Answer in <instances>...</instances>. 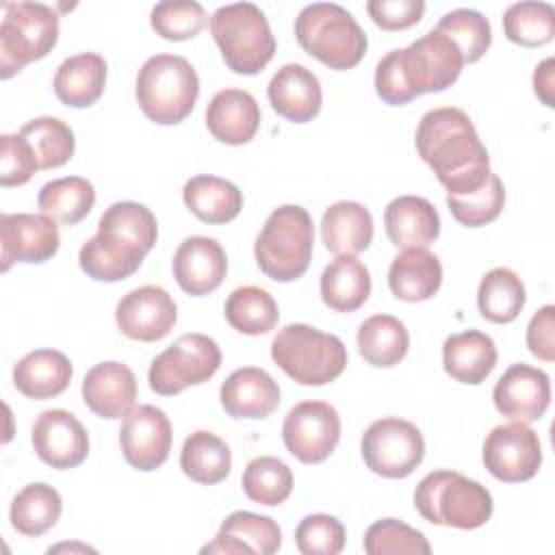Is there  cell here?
Returning <instances> with one entry per match:
<instances>
[{
    "mask_svg": "<svg viewBox=\"0 0 555 555\" xmlns=\"http://www.w3.org/2000/svg\"><path fill=\"white\" fill-rule=\"evenodd\" d=\"M414 145L447 195L473 193L492 173L488 150L470 117L455 106L427 111L418 121Z\"/></svg>",
    "mask_w": 555,
    "mask_h": 555,
    "instance_id": "6da1fadb",
    "label": "cell"
},
{
    "mask_svg": "<svg viewBox=\"0 0 555 555\" xmlns=\"http://www.w3.org/2000/svg\"><path fill=\"white\" fill-rule=\"evenodd\" d=\"M158 223L154 212L139 202H115L98 221V234L78 251L80 269L95 282L130 278L154 247Z\"/></svg>",
    "mask_w": 555,
    "mask_h": 555,
    "instance_id": "7a4b0ae2",
    "label": "cell"
},
{
    "mask_svg": "<svg viewBox=\"0 0 555 555\" xmlns=\"http://www.w3.org/2000/svg\"><path fill=\"white\" fill-rule=\"evenodd\" d=\"M464 67L462 52L442 33L429 30L408 48L390 50L375 69V91L392 106L408 104L416 95L444 91Z\"/></svg>",
    "mask_w": 555,
    "mask_h": 555,
    "instance_id": "3957f363",
    "label": "cell"
},
{
    "mask_svg": "<svg viewBox=\"0 0 555 555\" xmlns=\"http://www.w3.org/2000/svg\"><path fill=\"white\" fill-rule=\"evenodd\" d=\"M134 95L147 119L173 126L191 115L199 95V78L184 56L154 54L137 74Z\"/></svg>",
    "mask_w": 555,
    "mask_h": 555,
    "instance_id": "277c9868",
    "label": "cell"
},
{
    "mask_svg": "<svg viewBox=\"0 0 555 555\" xmlns=\"http://www.w3.org/2000/svg\"><path fill=\"white\" fill-rule=\"evenodd\" d=\"M295 39L330 69L356 67L366 52V35L340 4L312 2L295 17Z\"/></svg>",
    "mask_w": 555,
    "mask_h": 555,
    "instance_id": "5b68a950",
    "label": "cell"
},
{
    "mask_svg": "<svg viewBox=\"0 0 555 555\" xmlns=\"http://www.w3.org/2000/svg\"><path fill=\"white\" fill-rule=\"evenodd\" d=\"M314 245V225L306 208L284 204L275 208L254 243L260 271L275 282H293L308 271Z\"/></svg>",
    "mask_w": 555,
    "mask_h": 555,
    "instance_id": "8992f818",
    "label": "cell"
},
{
    "mask_svg": "<svg viewBox=\"0 0 555 555\" xmlns=\"http://www.w3.org/2000/svg\"><path fill=\"white\" fill-rule=\"evenodd\" d=\"M414 507L431 525L479 529L492 516V494L486 486L455 470H434L414 490Z\"/></svg>",
    "mask_w": 555,
    "mask_h": 555,
    "instance_id": "52a82bcc",
    "label": "cell"
},
{
    "mask_svg": "<svg viewBox=\"0 0 555 555\" xmlns=\"http://www.w3.org/2000/svg\"><path fill=\"white\" fill-rule=\"evenodd\" d=\"M271 358L301 386H325L347 366L343 340L306 323L284 325L271 343Z\"/></svg>",
    "mask_w": 555,
    "mask_h": 555,
    "instance_id": "ba28073f",
    "label": "cell"
},
{
    "mask_svg": "<svg viewBox=\"0 0 555 555\" xmlns=\"http://www.w3.org/2000/svg\"><path fill=\"white\" fill-rule=\"evenodd\" d=\"M210 33L225 65L234 74L254 76L275 54V37L271 26L260 7L251 2L219 7L210 15Z\"/></svg>",
    "mask_w": 555,
    "mask_h": 555,
    "instance_id": "9c48e42d",
    "label": "cell"
},
{
    "mask_svg": "<svg viewBox=\"0 0 555 555\" xmlns=\"http://www.w3.org/2000/svg\"><path fill=\"white\" fill-rule=\"evenodd\" d=\"M59 39V13L41 2L4 4L0 26V76L11 78L24 65L43 59Z\"/></svg>",
    "mask_w": 555,
    "mask_h": 555,
    "instance_id": "30bf717a",
    "label": "cell"
},
{
    "mask_svg": "<svg viewBox=\"0 0 555 555\" xmlns=\"http://www.w3.org/2000/svg\"><path fill=\"white\" fill-rule=\"evenodd\" d=\"M221 366V349L206 334H182L173 345L160 351L147 371L150 388L156 395L171 397L189 386L208 382Z\"/></svg>",
    "mask_w": 555,
    "mask_h": 555,
    "instance_id": "8fae6325",
    "label": "cell"
},
{
    "mask_svg": "<svg viewBox=\"0 0 555 555\" xmlns=\"http://www.w3.org/2000/svg\"><path fill=\"white\" fill-rule=\"evenodd\" d=\"M360 449L366 468L388 479L408 477L425 457L421 429L397 416L373 421L362 434Z\"/></svg>",
    "mask_w": 555,
    "mask_h": 555,
    "instance_id": "7c38bea8",
    "label": "cell"
},
{
    "mask_svg": "<svg viewBox=\"0 0 555 555\" xmlns=\"http://www.w3.org/2000/svg\"><path fill=\"white\" fill-rule=\"evenodd\" d=\"M282 440L299 462L319 464L330 457L340 440V416L325 401H301L288 410Z\"/></svg>",
    "mask_w": 555,
    "mask_h": 555,
    "instance_id": "4fadbf2b",
    "label": "cell"
},
{
    "mask_svg": "<svg viewBox=\"0 0 555 555\" xmlns=\"http://www.w3.org/2000/svg\"><path fill=\"white\" fill-rule=\"evenodd\" d=\"M483 464L490 475L505 483L531 479L542 464L538 434L520 421L492 427L483 440Z\"/></svg>",
    "mask_w": 555,
    "mask_h": 555,
    "instance_id": "5bb4252c",
    "label": "cell"
},
{
    "mask_svg": "<svg viewBox=\"0 0 555 555\" xmlns=\"http://www.w3.org/2000/svg\"><path fill=\"white\" fill-rule=\"evenodd\" d=\"M169 416L156 405L132 408L119 427V444L124 460L137 470H154L163 466L171 451Z\"/></svg>",
    "mask_w": 555,
    "mask_h": 555,
    "instance_id": "9a60e30c",
    "label": "cell"
},
{
    "mask_svg": "<svg viewBox=\"0 0 555 555\" xmlns=\"http://www.w3.org/2000/svg\"><path fill=\"white\" fill-rule=\"evenodd\" d=\"M0 245L2 271H9L13 262H46L59 251V225L43 212H2Z\"/></svg>",
    "mask_w": 555,
    "mask_h": 555,
    "instance_id": "2e32d148",
    "label": "cell"
},
{
    "mask_svg": "<svg viewBox=\"0 0 555 555\" xmlns=\"http://www.w3.org/2000/svg\"><path fill=\"white\" fill-rule=\"evenodd\" d=\"M178 319L176 301L160 286H139L124 295L115 310L117 327L124 336L141 343L165 338Z\"/></svg>",
    "mask_w": 555,
    "mask_h": 555,
    "instance_id": "e0dca14e",
    "label": "cell"
},
{
    "mask_svg": "<svg viewBox=\"0 0 555 555\" xmlns=\"http://www.w3.org/2000/svg\"><path fill=\"white\" fill-rule=\"evenodd\" d=\"M33 447L41 462L63 470L87 460L89 436L72 412L54 408L37 416L33 425Z\"/></svg>",
    "mask_w": 555,
    "mask_h": 555,
    "instance_id": "ac0fdd59",
    "label": "cell"
},
{
    "mask_svg": "<svg viewBox=\"0 0 555 555\" xmlns=\"http://www.w3.org/2000/svg\"><path fill=\"white\" fill-rule=\"evenodd\" d=\"M496 410L520 423H533L544 416L551 403V379L544 371L529 364H512L492 390Z\"/></svg>",
    "mask_w": 555,
    "mask_h": 555,
    "instance_id": "d6986e66",
    "label": "cell"
},
{
    "mask_svg": "<svg viewBox=\"0 0 555 555\" xmlns=\"http://www.w3.org/2000/svg\"><path fill=\"white\" fill-rule=\"evenodd\" d=\"M171 269L178 286L184 293L202 297L221 286L228 273V258L221 243L215 238L189 236L176 249Z\"/></svg>",
    "mask_w": 555,
    "mask_h": 555,
    "instance_id": "ffe728a7",
    "label": "cell"
},
{
    "mask_svg": "<svg viewBox=\"0 0 555 555\" xmlns=\"http://www.w3.org/2000/svg\"><path fill=\"white\" fill-rule=\"evenodd\" d=\"M267 98L273 111L293 124H306L317 117L323 102L317 74L299 63H286L273 74Z\"/></svg>",
    "mask_w": 555,
    "mask_h": 555,
    "instance_id": "44dd1931",
    "label": "cell"
},
{
    "mask_svg": "<svg viewBox=\"0 0 555 555\" xmlns=\"http://www.w3.org/2000/svg\"><path fill=\"white\" fill-rule=\"evenodd\" d=\"M137 379L121 362H100L82 379L85 405L102 418H121L134 408Z\"/></svg>",
    "mask_w": 555,
    "mask_h": 555,
    "instance_id": "7402d4cb",
    "label": "cell"
},
{
    "mask_svg": "<svg viewBox=\"0 0 555 555\" xmlns=\"http://www.w3.org/2000/svg\"><path fill=\"white\" fill-rule=\"evenodd\" d=\"M219 399L232 418H264L280 405V386L267 371L243 366L225 377Z\"/></svg>",
    "mask_w": 555,
    "mask_h": 555,
    "instance_id": "603a6c76",
    "label": "cell"
},
{
    "mask_svg": "<svg viewBox=\"0 0 555 555\" xmlns=\"http://www.w3.org/2000/svg\"><path fill=\"white\" fill-rule=\"evenodd\" d=\"M206 126L210 134L225 145H243L251 141L260 126L256 98L243 89L217 91L206 108Z\"/></svg>",
    "mask_w": 555,
    "mask_h": 555,
    "instance_id": "cb8c5ba5",
    "label": "cell"
},
{
    "mask_svg": "<svg viewBox=\"0 0 555 555\" xmlns=\"http://www.w3.org/2000/svg\"><path fill=\"white\" fill-rule=\"evenodd\" d=\"M386 234L397 247H427L440 234V217L434 204L418 195H399L384 210Z\"/></svg>",
    "mask_w": 555,
    "mask_h": 555,
    "instance_id": "d4e9b609",
    "label": "cell"
},
{
    "mask_svg": "<svg viewBox=\"0 0 555 555\" xmlns=\"http://www.w3.org/2000/svg\"><path fill=\"white\" fill-rule=\"evenodd\" d=\"M442 284V264L425 247H408L397 254L388 269V286L397 299L425 301Z\"/></svg>",
    "mask_w": 555,
    "mask_h": 555,
    "instance_id": "484cf974",
    "label": "cell"
},
{
    "mask_svg": "<svg viewBox=\"0 0 555 555\" xmlns=\"http://www.w3.org/2000/svg\"><path fill=\"white\" fill-rule=\"evenodd\" d=\"M106 85V61L98 52H80L65 59L54 74V95L72 106L87 108L95 104Z\"/></svg>",
    "mask_w": 555,
    "mask_h": 555,
    "instance_id": "4316f807",
    "label": "cell"
},
{
    "mask_svg": "<svg viewBox=\"0 0 555 555\" xmlns=\"http://www.w3.org/2000/svg\"><path fill=\"white\" fill-rule=\"evenodd\" d=\"M72 375L69 358L56 349H35L13 366V384L28 399L61 395L69 386Z\"/></svg>",
    "mask_w": 555,
    "mask_h": 555,
    "instance_id": "83f0119b",
    "label": "cell"
},
{
    "mask_svg": "<svg viewBox=\"0 0 555 555\" xmlns=\"http://www.w3.org/2000/svg\"><path fill=\"white\" fill-rule=\"evenodd\" d=\"M494 364V340L479 330L453 334L442 345V366L455 382L477 386L492 373Z\"/></svg>",
    "mask_w": 555,
    "mask_h": 555,
    "instance_id": "f1b7e54d",
    "label": "cell"
},
{
    "mask_svg": "<svg viewBox=\"0 0 555 555\" xmlns=\"http://www.w3.org/2000/svg\"><path fill=\"white\" fill-rule=\"evenodd\" d=\"M321 236L327 251L336 256H356L373 241V217L358 202H336L323 212Z\"/></svg>",
    "mask_w": 555,
    "mask_h": 555,
    "instance_id": "f546056e",
    "label": "cell"
},
{
    "mask_svg": "<svg viewBox=\"0 0 555 555\" xmlns=\"http://www.w3.org/2000/svg\"><path fill=\"white\" fill-rule=\"evenodd\" d=\"M186 208L204 223H228L243 208V193L225 178L202 173L186 180L182 189Z\"/></svg>",
    "mask_w": 555,
    "mask_h": 555,
    "instance_id": "4dcf8cb0",
    "label": "cell"
},
{
    "mask_svg": "<svg viewBox=\"0 0 555 555\" xmlns=\"http://www.w3.org/2000/svg\"><path fill=\"white\" fill-rule=\"evenodd\" d=\"M371 293V273L356 256H336L321 273V299L330 310L353 312Z\"/></svg>",
    "mask_w": 555,
    "mask_h": 555,
    "instance_id": "1f68e13d",
    "label": "cell"
},
{
    "mask_svg": "<svg viewBox=\"0 0 555 555\" xmlns=\"http://www.w3.org/2000/svg\"><path fill=\"white\" fill-rule=\"evenodd\" d=\"M180 468L189 479L204 486H215L230 475V447L212 431L197 429L191 436H186L182 444Z\"/></svg>",
    "mask_w": 555,
    "mask_h": 555,
    "instance_id": "d6a6232c",
    "label": "cell"
},
{
    "mask_svg": "<svg viewBox=\"0 0 555 555\" xmlns=\"http://www.w3.org/2000/svg\"><path fill=\"white\" fill-rule=\"evenodd\" d=\"M61 509H63L61 494L52 486L37 481V483L24 486L15 494L9 509V520L17 533L37 538L56 525Z\"/></svg>",
    "mask_w": 555,
    "mask_h": 555,
    "instance_id": "836d02e7",
    "label": "cell"
},
{
    "mask_svg": "<svg viewBox=\"0 0 555 555\" xmlns=\"http://www.w3.org/2000/svg\"><path fill=\"white\" fill-rule=\"evenodd\" d=\"M410 347L405 325L390 314H373L358 327L360 356L379 369L399 364Z\"/></svg>",
    "mask_w": 555,
    "mask_h": 555,
    "instance_id": "e575fe53",
    "label": "cell"
},
{
    "mask_svg": "<svg viewBox=\"0 0 555 555\" xmlns=\"http://www.w3.org/2000/svg\"><path fill=\"white\" fill-rule=\"evenodd\" d=\"M95 204L93 184L80 176H65L46 182L37 195V206L43 215L59 223L74 225L82 221Z\"/></svg>",
    "mask_w": 555,
    "mask_h": 555,
    "instance_id": "d590c367",
    "label": "cell"
},
{
    "mask_svg": "<svg viewBox=\"0 0 555 555\" xmlns=\"http://www.w3.org/2000/svg\"><path fill=\"white\" fill-rule=\"evenodd\" d=\"M525 284L507 267L490 269L479 282L477 306L481 317L492 323H512L525 308Z\"/></svg>",
    "mask_w": 555,
    "mask_h": 555,
    "instance_id": "8d00e7d4",
    "label": "cell"
},
{
    "mask_svg": "<svg viewBox=\"0 0 555 555\" xmlns=\"http://www.w3.org/2000/svg\"><path fill=\"white\" fill-rule=\"evenodd\" d=\"M228 323L247 336L267 334L278 325L280 312L275 299L260 286H238L225 299Z\"/></svg>",
    "mask_w": 555,
    "mask_h": 555,
    "instance_id": "74e56055",
    "label": "cell"
},
{
    "mask_svg": "<svg viewBox=\"0 0 555 555\" xmlns=\"http://www.w3.org/2000/svg\"><path fill=\"white\" fill-rule=\"evenodd\" d=\"M20 137L30 145L39 169L65 165L76 147L72 128L56 117H35L20 128Z\"/></svg>",
    "mask_w": 555,
    "mask_h": 555,
    "instance_id": "f35d334b",
    "label": "cell"
},
{
    "mask_svg": "<svg viewBox=\"0 0 555 555\" xmlns=\"http://www.w3.org/2000/svg\"><path fill=\"white\" fill-rule=\"evenodd\" d=\"M503 33L512 43L538 48L555 35V9L548 2H514L503 13Z\"/></svg>",
    "mask_w": 555,
    "mask_h": 555,
    "instance_id": "ab89813d",
    "label": "cell"
},
{
    "mask_svg": "<svg viewBox=\"0 0 555 555\" xmlns=\"http://www.w3.org/2000/svg\"><path fill=\"white\" fill-rule=\"evenodd\" d=\"M238 544L241 553L273 555L282 546V531L269 516H260L247 509L232 512L219 527V533Z\"/></svg>",
    "mask_w": 555,
    "mask_h": 555,
    "instance_id": "60d3db41",
    "label": "cell"
},
{
    "mask_svg": "<svg viewBox=\"0 0 555 555\" xmlns=\"http://www.w3.org/2000/svg\"><path fill=\"white\" fill-rule=\"evenodd\" d=\"M241 483L249 501L260 505H280L291 496L293 473L282 460L260 455L245 466Z\"/></svg>",
    "mask_w": 555,
    "mask_h": 555,
    "instance_id": "b9f144b4",
    "label": "cell"
},
{
    "mask_svg": "<svg viewBox=\"0 0 555 555\" xmlns=\"http://www.w3.org/2000/svg\"><path fill=\"white\" fill-rule=\"evenodd\" d=\"M434 30L447 35L457 46L464 63L479 61L492 43L490 22L475 9H453L444 13Z\"/></svg>",
    "mask_w": 555,
    "mask_h": 555,
    "instance_id": "7bdbcfd3",
    "label": "cell"
},
{
    "mask_svg": "<svg viewBox=\"0 0 555 555\" xmlns=\"http://www.w3.org/2000/svg\"><path fill=\"white\" fill-rule=\"evenodd\" d=\"M505 204V189L496 173H490L488 180L473 193L466 195H447V206L455 221L466 228H479L494 221Z\"/></svg>",
    "mask_w": 555,
    "mask_h": 555,
    "instance_id": "ee69618b",
    "label": "cell"
},
{
    "mask_svg": "<svg viewBox=\"0 0 555 555\" xmlns=\"http://www.w3.org/2000/svg\"><path fill=\"white\" fill-rule=\"evenodd\" d=\"M208 17L199 2L195 0H163L152 9L150 24L163 39L184 41L195 37Z\"/></svg>",
    "mask_w": 555,
    "mask_h": 555,
    "instance_id": "f6af8a7d",
    "label": "cell"
},
{
    "mask_svg": "<svg viewBox=\"0 0 555 555\" xmlns=\"http://www.w3.org/2000/svg\"><path fill=\"white\" fill-rule=\"evenodd\" d=\"M364 551L369 555H386V553L429 555L431 546L418 529H412L410 525L397 518H382L366 529Z\"/></svg>",
    "mask_w": 555,
    "mask_h": 555,
    "instance_id": "bcb514c9",
    "label": "cell"
},
{
    "mask_svg": "<svg viewBox=\"0 0 555 555\" xmlns=\"http://www.w3.org/2000/svg\"><path fill=\"white\" fill-rule=\"evenodd\" d=\"M345 538L343 522L330 514H310L295 529V544L304 555H338Z\"/></svg>",
    "mask_w": 555,
    "mask_h": 555,
    "instance_id": "7dc6e473",
    "label": "cell"
},
{
    "mask_svg": "<svg viewBox=\"0 0 555 555\" xmlns=\"http://www.w3.org/2000/svg\"><path fill=\"white\" fill-rule=\"evenodd\" d=\"M39 171L35 152L20 134L0 137V184L20 186L26 184L33 173Z\"/></svg>",
    "mask_w": 555,
    "mask_h": 555,
    "instance_id": "c3c4849f",
    "label": "cell"
},
{
    "mask_svg": "<svg viewBox=\"0 0 555 555\" xmlns=\"http://www.w3.org/2000/svg\"><path fill=\"white\" fill-rule=\"evenodd\" d=\"M366 11L382 30H403L421 22L423 0H369Z\"/></svg>",
    "mask_w": 555,
    "mask_h": 555,
    "instance_id": "681fc988",
    "label": "cell"
},
{
    "mask_svg": "<svg viewBox=\"0 0 555 555\" xmlns=\"http://www.w3.org/2000/svg\"><path fill=\"white\" fill-rule=\"evenodd\" d=\"M553 332H555V306L546 304L531 317L527 325V347L535 358L544 362L555 360Z\"/></svg>",
    "mask_w": 555,
    "mask_h": 555,
    "instance_id": "f907efd6",
    "label": "cell"
},
{
    "mask_svg": "<svg viewBox=\"0 0 555 555\" xmlns=\"http://www.w3.org/2000/svg\"><path fill=\"white\" fill-rule=\"evenodd\" d=\"M533 89H535V95L548 108H553V59H544L535 67V72H533Z\"/></svg>",
    "mask_w": 555,
    "mask_h": 555,
    "instance_id": "816d5d0a",
    "label": "cell"
}]
</instances>
